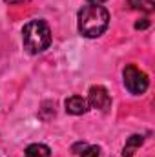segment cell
I'll return each mask as SVG.
<instances>
[{
	"label": "cell",
	"instance_id": "10",
	"mask_svg": "<svg viewBox=\"0 0 155 157\" xmlns=\"http://www.w3.org/2000/svg\"><path fill=\"white\" fill-rule=\"evenodd\" d=\"M6 4H24V2H29V0H4Z\"/></svg>",
	"mask_w": 155,
	"mask_h": 157
},
{
	"label": "cell",
	"instance_id": "8",
	"mask_svg": "<svg viewBox=\"0 0 155 157\" xmlns=\"http://www.w3.org/2000/svg\"><path fill=\"white\" fill-rule=\"evenodd\" d=\"M142 141H144V137H142V135H131V137L126 141V144H124L122 157H133L135 150H137V148L142 144Z\"/></svg>",
	"mask_w": 155,
	"mask_h": 157
},
{
	"label": "cell",
	"instance_id": "3",
	"mask_svg": "<svg viewBox=\"0 0 155 157\" xmlns=\"http://www.w3.org/2000/svg\"><path fill=\"white\" fill-rule=\"evenodd\" d=\"M122 82L126 86V90L131 93V95H142L148 86H150V80L148 75L144 71H141L137 66L133 64H128L124 70H122Z\"/></svg>",
	"mask_w": 155,
	"mask_h": 157
},
{
	"label": "cell",
	"instance_id": "1",
	"mask_svg": "<svg viewBox=\"0 0 155 157\" xmlns=\"http://www.w3.org/2000/svg\"><path fill=\"white\" fill-rule=\"evenodd\" d=\"M110 26V13L104 6H82L77 15V29L86 39H99Z\"/></svg>",
	"mask_w": 155,
	"mask_h": 157
},
{
	"label": "cell",
	"instance_id": "9",
	"mask_svg": "<svg viewBox=\"0 0 155 157\" xmlns=\"http://www.w3.org/2000/svg\"><path fill=\"white\" fill-rule=\"evenodd\" d=\"M80 157H100V148L99 146H86L84 152H80Z\"/></svg>",
	"mask_w": 155,
	"mask_h": 157
},
{
	"label": "cell",
	"instance_id": "5",
	"mask_svg": "<svg viewBox=\"0 0 155 157\" xmlns=\"http://www.w3.org/2000/svg\"><path fill=\"white\" fill-rule=\"evenodd\" d=\"M66 112L71 115H82L88 112V101L80 95H73L66 99Z\"/></svg>",
	"mask_w": 155,
	"mask_h": 157
},
{
	"label": "cell",
	"instance_id": "7",
	"mask_svg": "<svg viewBox=\"0 0 155 157\" xmlns=\"http://www.w3.org/2000/svg\"><path fill=\"white\" fill-rule=\"evenodd\" d=\"M126 6L130 9L142 11V13H153V9H155L153 0H126Z\"/></svg>",
	"mask_w": 155,
	"mask_h": 157
},
{
	"label": "cell",
	"instance_id": "4",
	"mask_svg": "<svg viewBox=\"0 0 155 157\" xmlns=\"http://www.w3.org/2000/svg\"><path fill=\"white\" fill-rule=\"evenodd\" d=\"M88 106L100 110V112H106L112 106V97H110L108 90L104 86H91L89 93H88Z\"/></svg>",
	"mask_w": 155,
	"mask_h": 157
},
{
	"label": "cell",
	"instance_id": "6",
	"mask_svg": "<svg viewBox=\"0 0 155 157\" xmlns=\"http://www.w3.org/2000/svg\"><path fill=\"white\" fill-rule=\"evenodd\" d=\"M24 157H51V148L40 143H33L26 148V155Z\"/></svg>",
	"mask_w": 155,
	"mask_h": 157
},
{
	"label": "cell",
	"instance_id": "2",
	"mask_svg": "<svg viewBox=\"0 0 155 157\" xmlns=\"http://www.w3.org/2000/svg\"><path fill=\"white\" fill-rule=\"evenodd\" d=\"M22 44L29 55H39L46 51L51 44V29L46 20H29L22 28Z\"/></svg>",
	"mask_w": 155,
	"mask_h": 157
},
{
	"label": "cell",
	"instance_id": "11",
	"mask_svg": "<svg viewBox=\"0 0 155 157\" xmlns=\"http://www.w3.org/2000/svg\"><path fill=\"white\" fill-rule=\"evenodd\" d=\"M106 0H88V4H97V6H100V4H104Z\"/></svg>",
	"mask_w": 155,
	"mask_h": 157
}]
</instances>
